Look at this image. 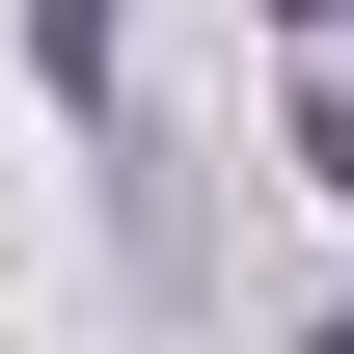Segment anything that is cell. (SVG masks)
I'll return each mask as SVG.
<instances>
[{
	"mask_svg": "<svg viewBox=\"0 0 354 354\" xmlns=\"http://www.w3.org/2000/svg\"><path fill=\"white\" fill-rule=\"evenodd\" d=\"M327 191H354V0H327Z\"/></svg>",
	"mask_w": 354,
	"mask_h": 354,
	"instance_id": "1",
	"label": "cell"
},
{
	"mask_svg": "<svg viewBox=\"0 0 354 354\" xmlns=\"http://www.w3.org/2000/svg\"><path fill=\"white\" fill-rule=\"evenodd\" d=\"M327 354H354V327H327Z\"/></svg>",
	"mask_w": 354,
	"mask_h": 354,
	"instance_id": "2",
	"label": "cell"
}]
</instances>
